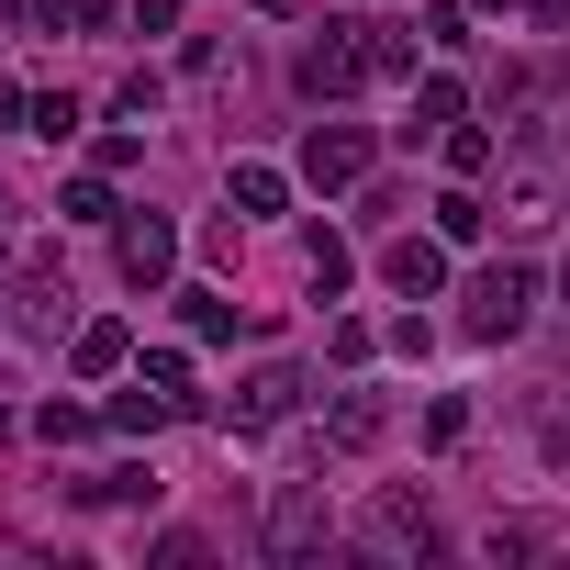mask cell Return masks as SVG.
Instances as JSON below:
<instances>
[{"mask_svg": "<svg viewBox=\"0 0 570 570\" xmlns=\"http://www.w3.org/2000/svg\"><path fill=\"white\" fill-rule=\"evenodd\" d=\"M525 325V268H492L481 279V314H470V336H514Z\"/></svg>", "mask_w": 570, "mask_h": 570, "instance_id": "cell-1", "label": "cell"}, {"mask_svg": "<svg viewBox=\"0 0 570 570\" xmlns=\"http://www.w3.org/2000/svg\"><path fill=\"white\" fill-rule=\"evenodd\" d=\"M303 168H314L325 190H347V179L370 168V146H358V135H325V124H314V146H303Z\"/></svg>", "mask_w": 570, "mask_h": 570, "instance_id": "cell-2", "label": "cell"}, {"mask_svg": "<svg viewBox=\"0 0 570 570\" xmlns=\"http://www.w3.org/2000/svg\"><path fill=\"white\" fill-rule=\"evenodd\" d=\"M168 257H179V235H168V224H124V279H157Z\"/></svg>", "mask_w": 570, "mask_h": 570, "instance_id": "cell-3", "label": "cell"}, {"mask_svg": "<svg viewBox=\"0 0 570 570\" xmlns=\"http://www.w3.org/2000/svg\"><path fill=\"white\" fill-rule=\"evenodd\" d=\"M381 268H392V292H436V279H448V257H436V246H392Z\"/></svg>", "mask_w": 570, "mask_h": 570, "instance_id": "cell-4", "label": "cell"}, {"mask_svg": "<svg viewBox=\"0 0 570 570\" xmlns=\"http://www.w3.org/2000/svg\"><path fill=\"white\" fill-rule=\"evenodd\" d=\"M235 202H246V213H279L292 190H279V168H235Z\"/></svg>", "mask_w": 570, "mask_h": 570, "instance_id": "cell-5", "label": "cell"}, {"mask_svg": "<svg viewBox=\"0 0 570 570\" xmlns=\"http://www.w3.org/2000/svg\"><path fill=\"white\" fill-rule=\"evenodd\" d=\"M303 79H314V90H347V79H358V57H347V46H314V57H303Z\"/></svg>", "mask_w": 570, "mask_h": 570, "instance_id": "cell-6", "label": "cell"}, {"mask_svg": "<svg viewBox=\"0 0 570 570\" xmlns=\"http://www.w3.org/2000/svg\"><path fill=\"white\" fill-rule=\"evenodd\" d=\"M436 235H448V246H470V235H481V202H470V190H448V202H436Z\"/></svg>", "mask_w": 570, "mask_h": 570, "instance_id": "cell-7", "label": "cell"}, {"mask_svg": "<svg viewBox=\"0 0 570 570\" xmlns=\"http://www.w3.org/2000/svg\"><path fill=\"white\" fill-rule=\"evenodd\" d=\"M135 23H179V0H135Z\"/></svg>", "mask_w": 570, "mask_h": 570, "instance_id": "cell-8", "label": "cell"}, {"mask_svg": "<svg viewBox=\"0 0 570 570\" xmlns=\"http://www.w3.org/2000/svg\"><path fill=\"white\" fill-rule=\"evenodd\" d=\"M559 292H570V268H559Z\"/></svg>", "mask_w": 570, "mask_h": 570, "instance_id": "cell-9", "label": "cell"}]
</instances>
